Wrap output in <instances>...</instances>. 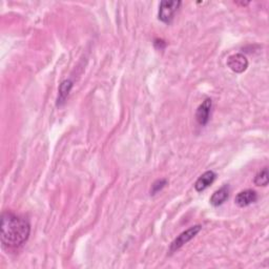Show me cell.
<instances>
[{
    "instance_id": "cell-1",
    "label": "cell",
    "mask_w": 269,
    "mask_h": 269,
    "mask_svg": "<svg viewBox=\"0 0 269 269\" xmlns=\"http://www.w3.org/2000/svg\"><path fill=\"white\" fill-rule=\"evenodd\" d=\"M31 234V225L24 216L3 213L1 219V243L3 247L17 248L24 245Z\"/></svg>"
},
{
    "instance_id": "cell-2",
    "label": "cell",
    "mask_w": 269,
    "mask_h": 269,
    "mask_svg": "<svg viewBox=\"0 0 269 269\" xmlns=\"http://www.w3.org/2000/svg\"><path fill=\"white\" fill-rule=\"evenodd\" d=\"M181 1H177V0H163L159 6V14L158 18L164 24H170L171 20L174 19L176 12L178 11L179 6L181 5Z\"/></svg>"
},
{
    "instance_id": "cell-3",
    "label": "cell",
    "mask_w": 269,
    "mask_h": 269,
    "mask_svg": "<svg viewBox=\"0 0 269 269\" xmlns=\"http://www.w3.org/2000/svg\"><path fill=\"white\" fill-rule=\"evenodd\" d=\"M201 228H202L201 225H195V226L188 228V230L183 231L182 234L179 235L175 239V240L171 242L170 247H169V251L174 252V251L178 250L179 248H181L184 244L188 243L191 240V239L195 238L200 233Z\"/></svg>"
},
{
    "instance_id": "cell-4",
    "label": "cell",
    "mask_w": 269,
    "mask_h": 269,
    "mask_svg": "<svg viewBox=\"0 0 269 269\" xmlns=\"http://www.w3.org/2000/svg\"><path fill=\"white\" fill-rule=\"evenodd\" d=\"M227 66L233 72L237 74H242L247 70L248 60L243 54H235L228 57Z\"/></svg>"
},
{
    "instance_id": "cell-5",
    "label": "cell",
    "mask_w": 269,
    "mask_h": 269,
    "mask_svg": "<svg viewBox=\"0 0 269 269\" xmlns=\"http://www.w3.org/2000/svg\"><path fill=\"white\" fill-rule=\"evenodd\" d=\"M213 107V101L212 99H205L202 104H200L197 113H196V119L200 125L204 126L209 121V116H211V110Z\"/></svg>"
},
{
    "instance_id": "cell-6",
    "label": "cell",
    "mask_w": 269,
    "mask_h": 269,
    "mask_svg": "<svg viewBox=\"0 0 269 269\" xmlns=\"http://www.w3.org/2000/svg\"><path fill=\"white\" fill-rule=\"evenodd\" d=\"M258 200V193L252 189H246L240 191L235 198V203L239 207H246L252 203H255Z\"/></svg>"
},
{
    "instance_id": "cell-7",
    "label": "cell",
    "mask_w": 269,
    "mask_h": 269,
    "mask_svg": "<svg viewBox=\"0 0 269 269\" xmlns=\"http://www.w3.org/2000/svg\"><path fill=\"white\" fill-rule=\"evenodd\" d=\"M215 177L216 176H215V171H213V170L205 171L203 175H201L199 177V179L195 183L196 190L199 192L205 190L207 188H209V186L214 183V181L215 180Z\"/></svg>"
},
{
    "instance_id": "cell-8",
    "label": "cell",
    "mask_w": 269,
    "mask_h": 269,
    "mask_svg": "<svg viewBox=\"0 0 269 269\" xmlns=\"http://www.w3.org/2000/svg\"><path fill=\"white\" fill-rule=\"evenodd\" d=\"M229 197V188L227 185H224L218 190H215L213 196L211 197V204L213 206H220L222 205L224 202H225Z\"/></svg>"
},
{
    "instance_id": "cell-9",
    "label": "cell",
    "mask_w": 269,
    "mask_h": 269,
    "mask_svg": "<svg viewBox=\"0 0 269 269\" xmlns=\"http://www.w3.org/2000/svg\"><path fill=\"white\" fill-rule=\"evenodd\" d=\"M73 87V81L64 80L59 86V94L57 98V107H62Z\"/></svg>"
},
{
    "instance_id": "cell-10",
    "label": "cell",
    "mask_w": 269,
    "mask_h": 269,
    "mask_svg": "<svg viewBox=\"0 0 269 269\" xmlns=\"http://www.w3.org/2000/svg\"><path fill=\"white\" fill-rule=\"evenodd\" d=\"M268 168L267 167H264L262 170H260L259 173L256 175L255 177V180H253V182H255V184L257 186H267L268 185Z\"/></svg>"
},
{
    "instance_id": "cell-11",
    "label": "cell",
    "mask_w": 269,
    "mask_h": 269,
    "mask_svg": "<svg viewBox=\"0 0 269 269\" xmlns=\"http://www.w3.org/2000/svg\"><path fill=\"white\" fill-rule=\"evenodd\" d=\"M167 184V180L166 179H162V180H157L153 185L151 188V195L154 196L156 193H158L160 190H162L164 188H165V185Z\"/></svg>"
},
{
    "instance_id": "cell-12",
    "label": "cell",
    "mask_w": 269,
    "mask_h": 269,
    "mask_svg": "<svg viewBox=\"0 0 269 269\" xmlns=\"http://www.w3.org/2000/svg\"><path fill=\"white\" fill-rule=\"evenodd\" d=\"M154 43H155V47L157 49H159V50H163L164 48H165V46H166L165 41L162 40V39H156Z\"/></svg>"
}]
</instances>
